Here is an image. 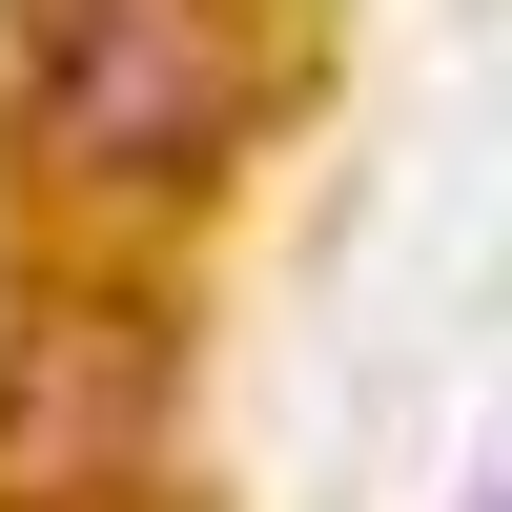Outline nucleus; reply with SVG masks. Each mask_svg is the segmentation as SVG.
<instances>
[{
	"label": "nucleus",
	"mask_w": 512,
	"mask_h": 512,
	"mask_svg": "<svg viewBox=\"0 0 512 512\" xmlns=\"http://www.w3.org/2000/svg\"><path fill=\"white\" fill-rule=\"evenodd\" d=\"M287 103L267 0H0V164L62 226L205 205Z\"/></svg>",
	"instance_id": "f257e3e1"
},
{
	"label": "nucleus",
	"mask_w": 512,
	"mask_h": 512,
	"mask_svg": "<svg viewBox=\"0 0 512 512\" xmlns=\"http://www.w3.org/2000/svg\"><path fill=\"white\" fill-rule=\"evenodd\" d=\"M0 512H205L185 472V308L103 246L0 267Z\"/></svg>",
	"instance_id": "f03ea898"
},
{
	"label": "nucleus",
	"mask_w": 512,
	"mask_h": 512,
	"mask_svg": "<svg viewBox=\"0 0 512 512\" xmlns=\"http://www.w3.org/2000/svg\"><path fill=\"white\" fill-rule=\"evenodd\" d=\"M492 512H512V492H492Z\"/></svg>",
	"instance_id": "7ed1b4c3"
}]
</instances>
